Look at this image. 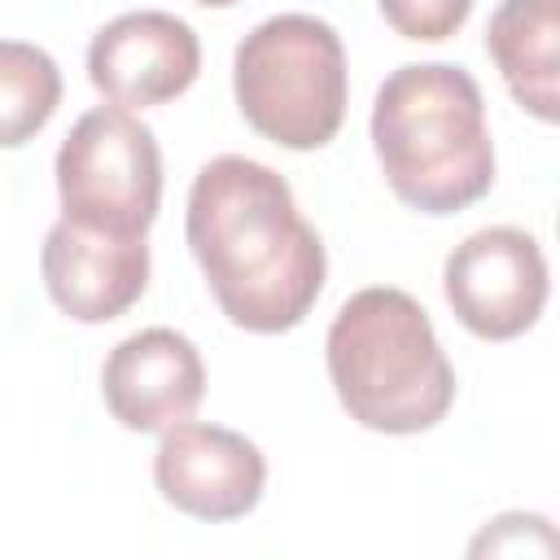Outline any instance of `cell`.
<instances>
[{"label":"cell","mask_w":560,"mask_h":560,"mask_svg":"<svg viewBox=\"0 0 560 560\" xmlns=\"http://www.w3.org/2000/svg\"><path fill=\"white\" fill-rule=\"evenodd\" d=\"M184 236L219 311L245 332H289L324 293L319 232L302 219L289 179L254 158L223 153L197 171Z\"/></svg>","instance_id":"cell-1"},{"label":"cell","mask_w":560,"mask_h":560,"mask_svg":"<svg viewBox=\"0 0 560 560\" xmlns=\"http://www.w3.org/2000/svg\"><path fill=\"white\" fill-rule=\"evenodd\" d=\"M368 131L389 192L420 214L468 210L494 184L486 101L464 66L411 61L389 70Z\"/></svg>","instance_id":"cell-2"},{"label":"cell","mask_w":560,"mask_h":560,"mask_svg":"<svg viewBox=\"0 0 560 560\" xmlns=\"http://www.w3.org/2000/svg\"><path fill=\"white\" fill-rule=\"evenodd\" d=\"M324 359L337 402L372 433H424L455 402V368L429 311L407 289L368 284L350 293L328 324Z\"/></svg>","instance_id":"cell-3"},{"label":"cell","mask_w":560,"mask_h":560,"mask_svg":"<svg viewBox=\"0 0 560 560\" xmlns=\"http://www.w3.org/2000/svg\"><path fill=\"white\" fill-rule=\"evenodd\" d=\"M241 118L271 144L311 153L337 140L350 101L341 35L315 13H276L258 22L232 57Z\"/></svg>","instance_id":"cell-4"},{"label":"cell","mask_w":560,"mask_h":560,"mask_svg":"<svg viewBox=\"0 0 560 560\" xmlns=\"http://www.w3.org/2000/svg\"><path fill=\"white\" fill-rule=\"evenodd\" d=\"M52 175L61 219L109 236H149L162 206V149L153 127L131 109L96 105L79 114Z\"/></svg>","instance_id":"cell-5"},{"label":"cell","mask_w":560,"mask_h":560,"mask_svg":"<svg viewBox=\"0 0 560 560\" xmlns=\"http://www.w3.org/2000/svg\"><path fill=\"white\" fill-rule=\"evenodd\" d=\"M442 293L472 337L512 341L538 324L551 293L542 245L525 228H481L446 254Z\"/></svg>","instance_id":"cell-6"},{"label":"cell","mask_w":560,"mask_h":560,"mask_svg":"<svg viewBox=\"0 0 560 560\" xmlns=\"http://www.w3.org/2000/svg\"><path fill=\"white\" fill-rule=\"evenodd\" d=\"M162 499L197 521H241L258 508L267 486V455L236 429L179 420L162 429L153 455Z\"/></svg>","instance_id":"cell-7"},{"label":"cell","mask_w":560,"mask_h":560,"mask_svg":"<svg viewBox=\"0 0 560 560\" xmlns=\"http://www.w3.org/2000/svg\"><path fill=\"white\" fill-rule=\"evenodd\" d=\"M201 74L197 31L162 9H136L105 22L88 44L92 88L122 109H149L184 96Z\"/></svg>","instance_id":"cell-8"},{"label":"cell","mask_w":560,"mask_h":560,"mask_svg":"<svg viewBox=\"0 0 560 560\" xmlns=\"http://www.w3.org/2000/svg\"><path fill=\"white\" fill-rule=\"evenodd\" d=\"M39 276L61 315L74 324H109L149 289V241L57 219L39 249Z\"/></svg>","instance_id":"cell-9"},{"label":"cell","mask_w":560,"mask_h":560,"mask_svg":"<svg viewBox=\"0 0 560 560\" xmlns=\"http://www.w3.org/2000/svg\"><path fill=\"white\" fill-rule=\"evenodd\" d=\"M101 398L109 416L131 433H162L206 398V363L197 346L175 328H140L122 337L101 368Z\"/></svg>","instance_id":"cell-10"},{"label":"cell","mask_w":560,"mask_h":560,"mask_svg":"<svg viewBox=\"0 0 560 560\" xmlns=\"http://www.w3.org/2000/svg\"><path fill=\"white\" fill-rule=\"evenodd\" d=\"M486 52L525 114L560 122V0H499Z\"/></svg>","instance_id":"cell-11"},{"label":"cell","mask_w":560,"mask_h":560,"mask_svg":"<svg viewBox=\"0 0 560 560\" xmlns=\"http://www.w3.org/2000/svg\"><path fill=\"white\" fill-rule=\"evenodd\" d=\"M61 105L57 61L26 39H0V149L31 144Z\"/></svg>","instance_id":"cell-12"},{"label":"cell","mask_w":560,"mask_h":560,"mask_svg":"<svg viewBox=\"0 0 560 560\" xmlns=\"http://www.w3.org/2000/svg\"><path fill=\"white\" fill-rule=\"evenodd\" d=\"M376 9L394 26V35L416 44H442L468 22L472 0H376Z\"/></svg>","instance_id":"cell-13"},{"label":"cell","mask_w":560,"mask_h":560,"mask_svg":"<svg viewBox=\"0 0 560 560\" xmlns=\"http://www.w3.org/2000/svg\"><path fill=\"white\" fill-rule=\"evenodd\" d=\"M521 521H525V512H503V516H494L477 538H472V556H516V551H529V534H538V529H551V521L547 516H529V525H525V534H521Z\"/></svg>","instance_id":"cell-14"},{"label":"cell","mask_w":560,"mask_h":560,"mask_svg":"<svg viewBox=\"0 0 560 560\" xmlns=\"http://www.w3.org/2000/svg\"><path fill=\"white\" fill-rule=\"evenodd\" d=\"M192 4H206V9H232V4H241V0H192Z\"/></svg>","instance_id":"cell-15"}]
</instances>
